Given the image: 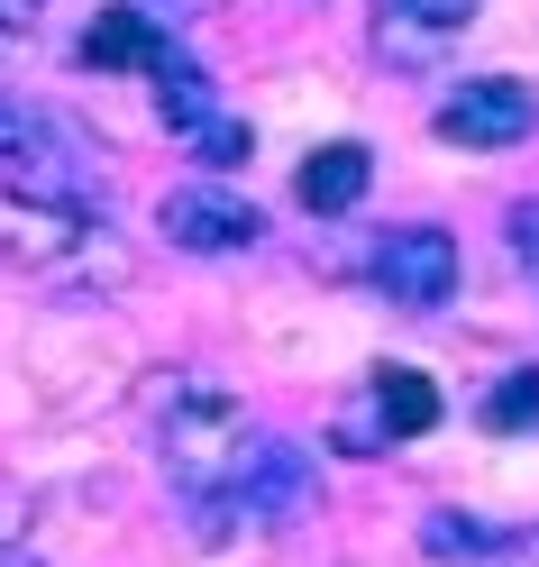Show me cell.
I'll use <instances>...</instances> for the list:
<instances>
[{"label":"cell","mask_w":539,"mask_h":567,"mask_svg":"<svg viewBox=\"0 0 539 567\" xmlns=\"http://www.w3.org/2000/svg\"><path fill=\"white\" fill-rule=\"evenodd\" d=\"M101 184V156L64 128L46 101L28 92H0V193L28 202V210H55V220H83Z\"/></svg>","instance_id":"6da1fadb"},{"label":"cell","mask_w":539,"mask_h":567,"mask_svg":"<svg viewBox=\"0 0 539 567\" xmlns=\"http://www.w3.org/2000/svg\"><path fill=\"white\" fill-rule=\"evenodd\" d=\"M247 449H257V431H247V403L238 394H220V384L174 394V412H165V476H174L184 504L229 494V476L247 467Z\"/></svg>","instance_id":"7a4b0ae2"},{"label":"cell","mask_w":539,"mask_h":567,"mask_svg":"<svg viewBox=\"0 0 539 567\" xmlns=\"http://www.w3.org/2000/svg\"><path fill=\"white\" fill-rule=\"evenodd\" d=\"M311 494H320V467H311V449H293V440H257V449H247V467L229 476V494L193 504V530H201V540L274 530V522L311 513Z\"/></svg>","instance_id":"3957f363"},{"label":"cell","mask_w":539,"mask_h":567,"mask_svg":"<svg viewBox=\"0 0 539 567\" xmlns=\"http://www.w3.org/2000/svg\"><path fill=\"white\" fill-rule=\"evenodd\" d=\"M156 229L184 247V257H238V247L266 238V210L247 193H220V184H184L156 202Z\"/></svg>","instance_id":"277c9868"},{"label":"cell","mask_w":539,"mask_h":567,"mask_svg":"<svg viewBox=\"0 0 539 567\" xmlns=\"http://www.w3.org/2000/svg\"><path fill=\"white\" fill-rule=\"evenodd\" d=\"M429 128H439L448 147H521V137L539 128V92L512 83V74H476V83H457L439 101Z\"/></svg>","instance_id":"5b68a950"},{"label":"cell","mask_w":539,"mask_h":567,"mask_svg":"<svg viewBox=\"0 0 539 567\" xmlns=\"http://www.w3.org/2000/svg\"><path fill=\"white\" fill-rule=\"evenodd\" d=\"M476 10L485 0H375V55L403 64V74H429V64H448L466 47Z\"/></svg>","instance_id":"8992f818"},{"label":"cell","mask_w":539,"mask_h":567,"mask_svg":"<svg viewBox=\"0 0 539 567\" xmlns=\"http://www.w3.org/2000/svg\"><path fill=\"white\" fill-rule=\"evenodd\" d=\"M375 284L393 293V311H439L457 293V238L448 229H384Z\"/></svg>","instance_id":"52a82bcc"},{"label":"cell","mask_w":539,"mask_h":567,"mask_svg":"<svg viewBox=\"0 0 539 567\" xmlns=\"http://www.w3.org/2000/svg\"><path fill=\"white\" fill-rule=\"evenodd\" d=\"M83 64H101V74H165L174 38H165V19H147V10H101L83 28Z\"/></svg>","instance_id":"ba28073f"},{"label":"cell","mask_w":539,"mask_h":567,"mask_svg":"<svg viewBox=\"0 0 539 567\" xmlns=\"http://www.w3.org/2000/svg\"><path fill=\"white\" fill-rule=\"evenodd\" d=\"M366 184H375V156L356 147V137H339V147H311V156H302V174H293L302 210H320V220L356 210V202H366Z\"/></svg>","instance_id":"9c48e42d"},{"label":"cell","mask_w":539,"mask_h":567,"mask_svg":"<svg viewBox=\"0 0 539 567\" xmlns=\"http://www.w3.org/2000/svg\"><path fill=\"white\" fill-rule=\"evenodd\" d=\"M375 421H384L393 440L439 431V384H429L421 367H384V375H375Z\"/></svg>","instance_id":"30bf717a"},{"label":"cell","mask_w":539,"mask_h":567,"mask_svg":"<svg viewBox=\"0 0 539 567\" xmlns=\"http://www.w3.org/2000/svg\"><path fill=\"white\" fill-rule=\"evenodd\" d=\"M156 101H165V128H184V137H201L210 120H220V92H210V74H201V64H184V55L156 74Z\"/></svg>","instance_id":"8fae6325"},{"label":"cell","mask_w":539,"mask_h":567,"mask_svg":"<svg viewBox=\"0 0 539 567\" xmlns=\"http://www.w3.org/2000/svg\"><path fill=\"white\" fill-rule=\"evenodd\" d=\"M494 540H502V530L476 522V513H429V522H421V549H429V558H448V567H485Z\"/></svg>","instance_id":"7c38bea8"},{"label":"cell","mask_w":539,"mask_h":567,"mask_svg":"<svg viewBox=\"0 0 539 567\" xmlns=\"http://www.w3.org/2000/svg\"><path fill=\"white\" fill-rule=\"evenodd\" d=\"M485 431H539V367H521V375H502L494 394H485Z\"/></svg>","instance_id":"4fadbf2b"},{"label":"cell","mask_w":539,"mask_h":567,"mask_svg":"<svg viewBox=\"0 0 539 567\" xmlns=\"http://www.w3.org/2000/svg\"><path fill=\"white\" fill-rule=\"evenodd\" d=\"M193 147H201V165H247V147H257V137H247V120H229V111H220V120L193 137Z\"/></svg>","instance_id":"5bb4252c"},{"label":"cell","mask_w":539,"mask_h":567,"mask_svg":"<svg viewBox=\"0 0 539 567\" xmlns=\"http://www.w3.org/2000/svg\"><path fill=\"white\" fill-rule=\"evenodd\" d=\"M38 19H46V0H0V55L38 47Z\"/></svg>","instance_id":"9a60e30c"},{"label":"cell","mask_w":539,"mask_h":567,"mask_svg":"<svg viewBox=\"0 0 539 567\" xmlns=\"http://www.w3.org/2000/svg\"><path fill=\"white\" fill-rule=\"evenodd\" d=\"M485 567H539V530H502Z\"/></svg>","instance_id":"2e32d148"},{"label":"cell","mask_w":539,"mask_h":567,"mask_svg":"<svg viewBox=\"0 0 539 567\" xmlns=\"http://www.w3.org/2000/svg\"><path fill=\"white\" fill-rule=\"evenodd\" d=\"M512 247L539 266V202H521V210H512Z\"/></svg>","instance_id":"e0dca14e"},{"label":"cell","mask_w":539,"mask_h":567,"mask_svg":"<svg viewBox=\"0 0 539 567\" xmlns=\"http://www.w3.org/2000/svg\"><path fill=\"white\" fill-rule=\"evenodd\" d=\"M0 567H38V558H19V549H0Z\"/></svg>","instance_id":"ac0fdd59"}]
</instances>
